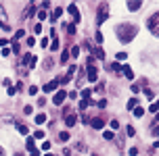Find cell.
Returning <instances> with one entry per match:
<instances>
[{"label":"cell","instance_id":"1","mask_svg":"<svg viewBox=\"0 0 159 156\" xmlns=\"http://www.w3.org/2000/svg\"><path fill=\"white\" fill-rule=\"evenodd\" d=\"M136 33H138V27H136L134 23H119V25L115 27V35H117L119 42H124V44L132 42V40L136 38Z\"/></svg>","mask_w":159,"mask_h":156},{"label":"cell","instance_id":"2","mask_svg":"<svg viewBox=\"0 0 159 156\" xmlns=\"http://www.w3.org/2000/svg\"><path fill=\"white\" fill-rule=\"evenodd\" d=\"M147 27H149V31H151L153 35H157V38H159V11H157L153 17H149Z\"/></svg>","mask_w":159,"mask_h":156},{"label":"cell","instance_id":"3","mask_svg":"<svg viewBox=\"0 0 159 156\" xmlns=\"http://www.w3.org/2000/svg\"><path fill=\"white\" fill-rule=\"evenodd\" d=\"M107 19H109V4H101L99 6V15H96V25L105 23Z\"/></svg>","mask_w":159,"mask_h":156},{"label":"cell","instance_id":"4","mask_svg":"<svg viewBox=\"0 0 159 156\" xmlns=\"http://www.w3.org/2000/svg\"><path fill=\"white\" fill-rule=\"evenodd\" d=\"M61 85V81H59V77L55 79V81H48L46 85H44V92H46V94H50V92H57V87Z\"/></svg>","mask_w":159,"mask_h":156},{"label":"cell","instance_id":"5","mask_svg":"<svg viewBox=\"0 0 159 156\" xmlns=\"http://www.w3.org/2000/svg\"><path fill=\"white\" fill-rule=\"evenodd\" d=\"M65 98H67V92L59 90V92H55V96H53V102H55V104H63V102H65Z\"/></svg>","mask_w":159,"mask_h":156},{"label":"cell","instance_id":"6","mask_svg":"<svg viewBox=\"0 0 159 156\" xmlns=\"http://www.w3.org/2000/svg\"><path fill=\"white\" fill-rule=\"evenodd\" d=\"M96 77H99V69L94 65H88V81H96Z\"/></svg>","mask_w":159,"mask_h":156},{"label":"cell","instance_id":"7","mask_svg":"<svg viewBox=\"0 0 159 156\" xmlns=\"http://www.w3.org/2000/svg\"><path fill=\"white\" fill-rule=\"evenodd\" d=\"M69 13H71V17H73V25H76V23H80V19H82V17H80V13H78V6H76V4H69Z\"/></svg>","mask_w":159,"mask_h":156},{"label":"cell","instance_id":"8","mask_svg":"<svg viewBox=\"0 0 159 156\" xmlns=\"http://www.w3.org/2000/svg\"><path fill=\"white\" fill-rule=\"evenodd\" d=\"M90 125H92L94 129H103V127H105V119H101V117H94L92 121H90Z\"/></svg>","mask_w":159,"mask_h":156},{"label":"cell","instance_id":"9","mask_svg":"<svg viewBox=\"0 0 159 156\" xmlns=\"http://www.w3.org/2000/svg\"><path fill=\"white\" fill-rule=\"evenodd\" d=\"M76 121H78V117H76L73 113L65 115V125H67V127H73V125H76Z\"/></svg>","mask_w":159,"mask_h":156},{"label":"cell","instance_id":"10","mask_svg":"<svg viewBox=\"0 0 159 156\" xmlns=\"http://www.w3.org/2000/svg\"><path fill=\"white\" fill-rule=\"evenodd\" d=\"M140 6H142L140 0H130V2H128V9H130V11H138Z\"/></svg>","mask_w":159,"mask_h":156},{"label":"cell","instance_id":"11","mask_svg":"<svg viewBox=\"0 0 159 156\" xmlns=\"http://www.w3.org/2000/svg\"><path fill=\"white\" fill-rule=\"evenodd\" d=\"M92 52H94V56H96V58L105 60V50H103V48H96V46H92Z\"/></svg>","mask_w":159,"mask_h":156},{"label":"cell","instance_id":"12","mask_svg":"<svg viewBox=\"0 0 159 156\" xmlns=\"http://www.w3.org/2000/svg\"><path fill=\"white\" fill-rule=\"evenodd\" d=\"M122 73H124L128 79H134V73H132V69H130L128 65H124V67H122Z\"/></svg>","mask_w":159,"mask_h":156},{"label":"cell","instance_id":"13","mask_svg":"<svg viewBox=\"0 0 159 156\" xmlns=\"http://www.w3.org/2000/svg\"><path fill=\"white\" fill-rule=\"evenodd\" d=\"M17 131L21 133V135H27V127H25L23 123H17Z\"/></svg>","mask_w":159,"mask_h":156},{"label":"cell","instance_id":"14","mask_svg":"<svg viewBox=\"0 0 159 156\" xmlns=\"http://www.w3.org/2000/svg\"><path fill=\"white\" fill-rule=\"evenodd\" d=\"M36 123H38V125L46 123V115H42V113H40V115H36Z\"/></svg>","mask_w":159,"mask_h":156},{"label":"cell","instance_id":"15","mask_svg":"<svg viewBox=\"0 0 159 156\" xmlns=\"http://www.w3.org/2000/svg\"><path fill=\"white\" fill-rule=\"evenodd\" d=\"M90 104H92V100H90V98H88V100H82V102H80V110H84V108H88Z\"/></svg>","mask_w":159,"mask_h":156},{"label":"cell","instance_id":"16","mask_svg":"<svg viewBox=\"0 0 159 156\" xmlns=\"http://www.w3.org/2000/svg\"><path fill=\"white\" fill-rule=\"evenodd\" d=\"M67 140H69V133H67V131H61V133H59V142H67Z\"/></svg>","mask_w":159,"mask_h":156},{"label":"cell","instance_id":"17","mask_svg":"<svg viewBox=\"0 0 159 156\" xmlns=\"http://www.w3.org/2000/svg\"><path fill=\"white\" fill-rule=\"evenodd\" d=\"M25 146H27L29 152H34V150H36V146H34V138H27V144H25Z\"/></svg>","mask_w":159,"mask_h":156},{"label":"cell","instance_id":"18","mask_svg":"<svg viewBox=\"0 0 159 156\" xmlns=\"http://www.w3.org/2000/svg\"><path fill=\"white\" fill-rule=\"evenodd\" d=\"M65 29H67V33H69V35H73V33H76V25H73V23L65 25Z\"/></svg>","mask_w":159,"mask_h":156},{"label":"cell","instance_id":"19","mask_svg":"<svg viewBox=\"0 0 159 156\" xmlns=\"http://www.w3.org/2000/svg\"><path fill=\"white\" fill-rule=\"evenodd\" d=\"M132 115H134V117H142V115H145V110H142L140 106H136V108H134V113H132Z\"/></svg>","mask_w":159,"mask_h":156},{"label":"cell","instance_id":"20","mask_svg":"<svg viewBox=\"0 0 159 156\" xmlns=\"http://www.w3.org/2000/svg\"><path fill=\"white\" fill-rule=\"evenodd\" d=\"M61 15H63V11H61V9H55V13H53V17H50V19H53V21H57Z\"/></svg>","mask_w":159,"mask_h":156},{"label":"cell","instance_id":"21","mask_svg":"<svg viewBox=\"0 0 159 156\" xmlns=\"http://www.w3.org/2000/svg\"><path fill=\"white\" fill-rule=\"evenodd\" d=\"M149 113H159V100H157L155 104H151V108H149Z\"/></svg>","mask_w":159,"mask_h":156},{"label":"cell","instance_id":"22","mask_svg":"<svg viewBox=\"0 0 159 156\" xmlns=\"http://www.w3.org/2000/svg\"><path fill=\"white\" fill-rule=\"evenodd\" d=\"M46 17H48V13L44 11V9H42V11H38V19H40V21H44V19H46Z\"/></svg>","mask_w":159,"mask_h":156},{"label":"cell","instance_id":"23","mask_svg":"<svg viewBox=\"0 0 159 156\" xmlns=\"http://www.w3.org/2000/svg\"><path fill=\"white\" fill-rule=\"evenodd\" d=\"M23 35H25V31H23V29H19V31H15V42H19V40L23 38Z\"/></svg>","mask_w":159,"mask_h":156},{"label":"cell","instance_id":"24","mask_svg":"<svg viewBox=\"0 0 159 156\" xmlns=\"http://www.w3.org/2000/svg\"><path fill=\"white\" fill-rule=\"evenodd\" d=\"M42 138H44V131H40V129H38V131L34 133V140H42Z\"/></svg>","mask_w":159,"mask_h":156},{"label":"cell","instance_id":"25","mask_svg":"<svg viewBox=\"0 0 159 156\" xmlns=\"http://www.w3.org/2000/svg\"><path fill=\"white\" fill-rule=\"evenodd\" d=\"M67 58H69V50H65V52L61 54V62H67Z\"/></svg>","mask_w":159,"mask_h":156},{"label":"cell","instance_id":"26","mask_svg":"<svg viewBox=\"0 0 159 156\" xmlns=\"http://www.w3.org/2000/svg\"><path fill=\"white\" fill-rule=\"evenodd\" d=\"M27 92H29L32 96H36V94H38V85H29V90H27Z\"/></svg>","mask_w":159,"mask_h":156},{"label":"cell","instance_id":"27","mask_svg":"<svg viewBox=\"0 0 159 156\" xmlns=\"http://www.w3.org/2000/svg\"><path fill=\"white\" fill-rule=\"evenodd\" d=\"M53 50H59V38H53V46H50Z\"/></svg>","mask_w":159,"mask_h":156},{"label":"cell","instance_id":"28","mask_svg":"<svg viewBox=\"0 0 159 156\" xmlns=\"http://www.w3.org/2000/svg\"><path fill=\"white\" fill-rule=\"evenodd\" d=\"M78 54H80V48H78V46H73V48H71V56H73V58H78Z\"/></svg>","mask_w":159,"mask_h":156},{"label":"cell","instance_id":"29","mask_svg":"<svg viewBox=\"0 0 159 156\" xmlns=\"http://www.w3.org/2000/svg\"><path fill=\"white\" fill-rule=\"evenodd\" d=\"M103 138H105V140H113V131H105Z\"/></svg>","mask_w":159,"mask_h":156},{"label":"cell","instance_id":"30","mask_svg":"<svg viewBox=\"0 0 159 156\" xmlns=\"http://www.w3.org/2000/svg\"><path fill=\"white\" fill-rule=\"evenodd\" d=\"M132 92L138 94V92H140V85H138V83H132Z\"/></svg>","mask_w":159,"mask_h":156},{"label":"cell","instance_id":"31","mask_svg":"<svg viewBox=\"0 0 159 156\" xmlns=\"http://www.w3.org/2000/svg\"><path fill=\"white\" fill-rule=\"evenodd\" d=\"M88 96H92V92H90V90H84V92H82V98L88 100Z\"/></svg>","mask_w":159,"mask_h":156},{"label":"cell","instance_id":"32","mask_svg":"<svg viewBox=\"0 0 159 156\" xmlns=\"http://www.w3.org/2000/svg\"><path fill=\"white\" fill-rule=\"evenodd\" d=\"M134 106H138V104H136V98H130V102H128V108H134Z\"/></svg>","mask_w":159,"mask_h":156},{"label":"cell","instance_id":"33","mask_svg":"<svg viewBox=\"0 0 159 156\" xmlns=\"http://www.w3.org/2000/svg\"><path fill=\"white\" fill-rule=\"evenodd\" d=\"M128 154H130V156H136V154H138V148H130Z\"/></svg>","mask_w":159,"mask_h":156},{"label":"cell","instance_id":"34","mask_svg":"<svg viewBox=\"0 0 159 156\" xmlns=\"http://www.w3.org/2000/svg\"><path fill=\"white\" fill-rule=\"evenodd\" d=\"M36 62H38V58H36V56H32V60H29V69H34Z\"/></svg>","mask_w":159,"mask_h":156},{"label":"cell","instance_id":"35","mask_svg":"<svg viewBox=\"0 0 159 156\" xmlns=\"http://www.w3.org/2000/svg\"><path fill=\"white\" fill-rule=\"evenodd\" d=\"M145 96H147V98H149V100H153V92H151V90H149V87H147V90H145Z\"/></svg>","mask_w":159,"mask_h":156},{"label":"cell","instance_id":"36","mask_svg":"<svg viewBox=\"0 0 159 156\" xmlns=\"http://www.w3.org/2000/svg\"><path fill=\"white\" fill-rule=\"evenodd\" d=\"M115 58H117V60H126V52H117Z\"/></svg>","mask_w":159,"mask_h":156},{"label":"cell","instance_id":"37","mask_svg":"<svg viewBox=\"0 0 159 156\" xmlns=\"http://www.w3.org/2000/svg\"><path fill=\"white\" fill-rule=\"evenodd\" d=\"M23 113H25V115H32V113H34V108H32V106H25V108H23Z\"/></svg>","mask_w":159,"mask_h":156},{"label":"cell","instance_id":"38","mask_svg":"<svg viewBox=\"0 0 159 156\" xmlns=\"http://www.w3.org/2000/svg\"><path fill=\"white\" fill-rule=\"evenodd\" d=\"M15 90H17V92H21V90H23V83H21V81H17V85H15Z\"/></svg>","mask_w":159,"mask_h":156},{"label":"cell","instance_id":"39","mask_svg":"<svg viewBox=\"0 0 159 156\" xmlns=\"http://www.w3.org/2000/svg\"><path fill=\"white\" fill-rule=\"evenodd\" d=\"M42 150H50V142H44L42 144Z\"/></svg>","mask_w":159,"mask_h":156},{"label":"cell","instance_id":"40","mask_svg":"<svg viewBox=\"0 0 159 156\" xmlns=\"http://www.w3.org/2000/svg\"><path fill=\"white\" fill-rule=\"evenodd\" d=\"M13 52H19V42H13Z\"/></svg>","mask_w":159,"mask_h":156},{"label":"cell","instance_id":"41","mask_svg":"<svg viewBox=\"0 0 159 156\" xmlns=\"http://www.w3.org/2000/svg\"><path fill=\"white\" fill-rule=\"evenodd\" d=\"M34 31H36V33H40V31H42V25H40V23H36V27H34Z\"/></svg>","mask_w":159,"mask_h":156},{"label":"cell","instance_id":"42","mask_svg":"<svg viewBox=\"0 0 159 156\" xmlns=\"http://www.w3.org/2000/svg\"><path fill=\"white\" fill-rule=\"evenodd\" d=\"M0 156H6V152H4V148L0 146Z\"/></svg>","mask_w":159,"mask_h":156},{"label":"cell","instance_id":"43","mask_svg":"<svg viewBox=\"0 0 159 156\" xmlns=\"http://www.w3.org/2000/svg\"><path fill=\"white\" fill-rule=\"evenodd\" d=\"M32 156H40V152H38V150H34V152H32Z\"/></svg>","mask_w":159,"mask_h":156},{"label":"cell","instance_id":"44","mask_svg":"<svg viewBox=\"0 0 159 156\" xmlns=\"http://www.w3.org/2000/svg\"><path fill=\"white\" fill-rule=\"evenodd\" d=\"M153 148H159V140H157V142H155V144H153Z\"/></svg>","mask_w":159,"mask_h":156},{"label":"cell","instance_id":"45","mask_svg":"<svg viewBox=\"0 0 159 156\" xmlns=\"http://www.w3.org/2000/svg\"><path fill=\"white\" fill-rule=\"evenodd\" d=\"M15 156H25V154H19V152H17V154H15Z\"/></svg>","mask_w":159,"mask_h":156}]
</instances>
